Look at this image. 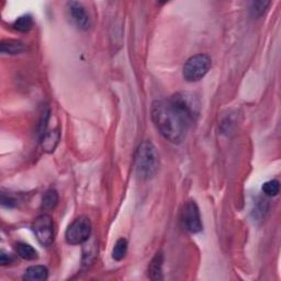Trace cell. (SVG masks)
<instances>
[{"label": "cell", "mask_w": 281, "mask_h": 281, "mask_svg": "<svg viewBox=\"0 0 281 281\" xmlns=\"http://www.w3.org/2000/svg\"><path fill=\"white\" fill-rule=\"evenodd\" d=\"M196 115L198 105L188 94H176L170 99L157 100L152 105L154 125L167 140L175 144L185 139Z\"/></svg>", "instance_id": "cell-1"}, {"label": "cell", "mask_w": 281, "mask_h": 281, "mask_svg": "<svg viewBox=\"0 0 281 281\" xmlns=\"http://www.w3.org/2000/svg\"><path fill=\"white\" fill-rule=\"evenodd\" d=\"M134 170L138 178H153L159 170V156L156 147L150 140L140 143L134 157Z\"/></svg>", "instance_id": "cell-2"}, {"label": "cell", "mask_w": 281, "mask_h": 281, "mask_svg": "<svg viewBox=\"0 0 281 281\" xmlns=\"http://www.w3.org/2000/svg\"><path fill=\"white\" fill-rule=\"evenodd\" d=\"M211 59L206 54H198L189 59L182 69L184 78L189 82L199 81L211 68Z\"/></svg>", "instance_id": "cell-3"}, {"label": "cell", "mask_w": 281, "mask_h": 281, "mask_svg": "<svg viewBox=\"0 0 281 281\" xmlns=\"http://www.w3.org/2000/svg\"><path fill=\"white\" fill-rule=\"evenodd\" d=\"M91 231H93V226L87 216L77 217L66 230V242L70 245L86 243L91 235Z\"/></svg>", "instance_id": "cell-4"}, {"label": "cell", "mask_w": 281, "mask_h": 281, "mask_svg": "<svg viewBox=\"0 0 281 281\" xmlns=\"http://www.w3.org/2000/svg\"><path fill=\"white\" fill-rule=\"evenodd\" d=\"M32 230L38 242L42 246L48 247V246H51L54 243V221L48 214L39 215L32 224Z\"/></svg>", "instance_id": "cell-5"}, {"label": "cell", "mask_w": 281, "mask_h": 281, "mask_svg": "<svg viewBox=\"0 0 281 281\" xmlns=\"http://www.w3.org/2000/svg\"><path fill=\"white\" fill-rule=\"evenodd\" d=\"M181 219L184 227L192 234L200 233L203 229L200 211L194 201H188L182 209Z\"/></svg>", "instance_id": "cell-6"}, {"label": "cell", "mask_w": 281, "mask_h": 281, "mask_svg": "<svg viewBox=\"0 0 281 281\" xmlns=\"http://www.w3.org/2000/svg\"><path fill=\"white\" fill-rule=\"evenodd\" d=\"M68 15L73 22L80 30H88L90 27V18L82 4L78 2H70L67 4Z\"/></svg>", "instance_id": "cell-7"}, {"label": "cell", "mask_w": 281, "mask_h": 281, "mask_svg": "<svg viewBox=\"0 0 281 281\" xmlns=\"http://www.w3.org/2000/svg\"><path fill=\"white\" fill-rule=\"evenodd\" d=\"M0 50H2L3 54L7 55H17L24 53L27 47L24 43L18 40H5L0 44Z\"/></svg>", "instance_id": "cell-8"}, {"label": "cell", "mask_w": 281, "mask_h": 281, "mask_svg": "<svg viewBox=\"0 0 281 281\" xmlns=\"http://www.w3.org/2000/svg\"><path fill=\"white\" fill-rule=\"evenodd\" d=\"M48 278V270L45 266L35 265L27 268L23 275V279L27 281H44Z\"/></svg>", "instance_id": "cell-9"}, {"label": "cell", "mask_w": 281, "mask_h": 281, "mask_svg": "<svg viewBox=\"0 0 281 281\" xmlns=\"http://www.w3.org/2000/svg\"><path fill=\"white\" fill-rule=\"evenodd\" d=\"M61 138V134L58 130H54L51 132H47L45 134L42 136L41 138V145L43 151L47 153H52L58 146L59 142Z\"/></svg>", "instance_id": "cell-10"}, {"label": "cell", "mask_w": 281, "mask_h": 281, "mask_svg": "<svg viewBox=\"0 0 281 281\" xmlns=\"http://www.w3.org/2000/svg\"><path fill=\"white\" fill-rule=\"evenodd\" d=\"M163 264L164 255L161 252H157L155 257L153 258L152 263L149 267V276L153 280L163 279Z\"/></svg>", "instance_id": "cell-11"}, {"label": "cell", "mask_w": 281, "mask_h": 281, "mask_svg": "<svg viewBox=\"0 0 281 281\" xmlns=\"http://www.w3.org/2000/svg\"><path fill=\"white\" fill-rule=\"evenodd\" d=\"M15 249H16V252L18 254V256L25 259V261H35V259H38V257H39L37 249L33 248L31 245L26 244V243H22V242L16 243Z\"/></svg>", "instance_id": "cell-12"}, {"label": "cell", "mask_w": 281, "mask_h": 281, "mask_svg": "<svg viewBox=\"0 0 281 281\" xmlns=\"http://www.w3.org/2000/svg\"><path fill=\"white\" fill-rule=\"evenodd\" d=\"M59 205V193L55 189H48L42 198V209L44 211H52Z\"/></svg>", "instance_id": "cell-13"}, {"label": "cell", "mask_w": 281, "mask_h": 281, "mask_svg": "<svg viewBox=\"0 0 281 281\" xmlns=\"http://www.w3.org/2000/svg\"><path fill=\"white\" fill-rule=\"evenodd\" d=\"M33 26V18L31 15H23L19 17L12 24V27L18 32H29Z\"/></svg>", "instance_id": "cell-14"}, {"label": "cell", "mask_w": 281, "mask_h": 281, "mask_svg": "<svg viewBox=\"0 0 281 281\" xmlns=\"http://www.w3.org/2000/svg\"><path fill=\"white\" fill-rule=\"evenodd\" d=\"M126 251H128V241L125 238H120L117 241L114 250H112V258L115 261L120 262L125 257Z\"/></svg>", "instance_id": "cell-15"}, {"label": "cell", "mask_w": 281, "mask_h": 281, "mask_svg": "<svg viewBox=\"0 0 281 281\" xmlns=\"http://www.w3.org/2000/svg\"><path fill=\"white\" fill-rule=\"evenodd\" d=\"M263 191L268 196H276L280 191V182L276 179L266 181L262 187Z\"/></svg>", "instance_id": "cell-16"}, {"label": "cell", "mask_w": 281, "mask_h": 281, "mask_svg": "<svg viewBox=\"0 0 281 281\" xmlns=\"http://www.w3.org/2000/svg\"><path fill=\"white\" fill-rule=\"evenodd\" d=\"M270 5L269 2H255L250 6V13L252 17H261Z\"/></svg>", "instance_id": "cell-17"}, {"label": "cell", "mask_w": 281, "mask_h": 281, "mask_svg": "<svg viewBox=\"0 0 281 281\" xmlns=\"http://www.w3.org/2000/svg\"><path fill=\"white\" fill-rule=\"evenodd\" d=\"M2 205H3V207L13 208V207H16V205H17V200L10 194L3 193L2 194Z\"/></svg>", "instance_id": "cell-18"}, {"label": "cell", "mask_w": 281, "mask_h": 281, "mask_svg": "<svg viewBox=\"0 0 281 281\" xmlns=\"http://www.w3.org/2000/svg\"><path fill=\"white\" fill-rule=\"evenodd\" d=\"M16 262V258L11 254H7L5 251H2V255H0V264L2 266H8Z\"/></svg>", "instance_id": "cell-19"}]
</instances>
